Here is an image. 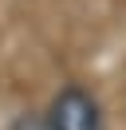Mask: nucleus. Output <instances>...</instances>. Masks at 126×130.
<instances>
[{
	"label": "nucleus",
	"instance_id": "nucleus-1",
	"mask_svg": "<svg viewBox=\"0 0 126 130\" xmlns=\"http://www.w3.org/2000/svg\"><path fill=\"white\" fill-rule=\"evenodd\" d=\"M47 122L51 130H106V114L102 103L79 83H67L47 106Z\"/></svg>",
	"mask_w": 126,
	"mask_h": 130
},
{
	"label": "nucleus",
	"instance_id": "nucleus-2",
	"mask_svg": "<svg viewBox=\"0 0 126 130\" xmlns=\"http://www.w3.org/2000/svg\"><path fill=\"white\" fill-rule=\"evenodd\" d=\"M8 130H51V122H47V114H20Z\"/></svg>",
	"mask_w": 126,
	"mask_h": 130
}]
</instances>
